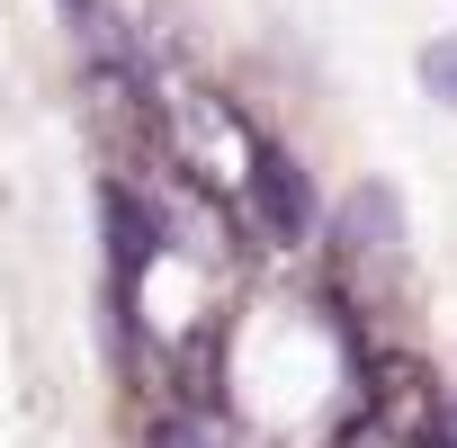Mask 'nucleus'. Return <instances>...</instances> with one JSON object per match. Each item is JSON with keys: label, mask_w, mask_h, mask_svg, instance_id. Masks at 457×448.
<instances>
[{"label": "nucleus", "mask_w": 457, "mask_h": 448, "mask_svg": "<svg viewBox=\"0 0 457 448\" xmlns=\"http://www.w3.org/2000/svg\"><path fill=\"white\" fill-rule=\"evenodd\" d=\"M395 252H403V206H395L386 179H368V188L350 197V224H341V270L368 278V287H386Z\"/></svg>", "instance_id": "1"}, {"label": "nucleus", "mask_w": 457, "mask_h": 448, "mask_svg": "<svg viewBox=\"0 0 457 448\" xmlns=\"http://www.w3.org/2000/svg\"><path fill=\"white\" fill-rule=\"evenodd\" d=\"M252 197H261V234L270 243H305L314 234V179L278 144H252Z\"/></svg>", "instance_id": "2"}, {"label": "nucleus", "mask_w": 457, "mask_h": 448, "mask_svg": "<svg viewBox=\"0 0 457 448\" xmlns=\"http://www.w3.org/2000/svg\"><path fill=\"white\" fill-rule=\"evenodd\" d=\"M153 448H224V430L206 412H162L153 421Z\"/></svg>", "instance_id": "3"}, {"label": "nucleus", "mask_w": 457, "mask_h": 448, "mask_svg": "<svg viewBox=\"0 0 457 448\" xmlns=\"http://www.w3.org/2000/svg\"><path fill=\"white\" fill-rule=\"evenodd\" d=\"M421 90L457 108V37H439V46H421Z\"/></svg>", "instance_id": "4"}, {"label": "nucleus", "mask_w": 457, "mask_h": 448, "mask_svg": "<svg viewBox=\"0 0 457 448\" xmlns=\"http://www.w3.org/2000/svg\"><path fill=\"white\" fill-rule=\"evenodd\" d=\"M63 19L72 28H99V0H63Z\"/></svg>", "instance_id": "5"}]
</instances>
